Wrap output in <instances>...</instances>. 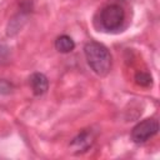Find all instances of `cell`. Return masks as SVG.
Masks as SVG:
<instances>
[{
  "label": "cell",
  "mask_w": 160,
  "mask_h": 160,
  "mask_svg": "<svg viewBox=\"0 0 160 160\" xmlns=\"http://www.w3.org/2000/svg\"><path fill=\"white\" fill-rule=\"evenodd\" d=\"M84 54L90 69L99 76H105L111 69V54L109 49L98 41H89L84 46Z\"/></svg>",
  "instance_id": "6da1fadb"
},
{
  "label": "cell",
  "mask_w": 160,
  "mask_h": 160,
  "mask_svg": "<svg viewBox=\"0 0 160 160\" xmlns=\"http://www.w3.org/2000/svg\"><path fill=\"white\" fill-rule=\"evenodd\" d=\"M125 20L124 9L118 4H110L104 6L99 12V24L100 28L105 31H116L119 30Z\"/></svg>",
  "instance_id": "7a4b0ae2"
},
{
  "label": "cell",
  "mask_w": 160,
  "mask_h": 160,
  "mask_svg": "<svg viewBox=\"0 0 160 160\" xmlns=\"http://www.w3.org/2000/svg\"><path fill=\"white\" fill-rule=\"evenodd\" d=\"M159 131V122L154 118L144 119L138 122L131 130V140L135 144H144L155 136Z\"/></svg>",
  "instance_id": "3957f363"
},
{
  "label": "cell",
  "mask_w": 160,
  "mask_h": 160,
  "mask_svg": "<svg viewBox=\"0 0 160 160\" xmlns=\"http://www.w3.org/2000/svg\"><path fill=\"white\" fill-rule=\"evenodd\" d=\"M94 142V135L91 131L89 130H82L81 132H79L71 141L70 146L74 149V151L76 152H84L86 151Z\"/></svg>",
  "instance_id": "277c9868"
},
{
  "label": "cell",
  "mask_w": 160,
  "mask_h": 160,
  "mask_svg": "<svg viewBox=\"0 0 160 160\" xmlns=\"http://www.w3.org/2000/svg\"><path fill=\"white\" fill-rule=\"evenodd\" d=\"M29 84L31 86V90H32L34 95H36V96L44 95L49 89V80L41 72H34L29 78Z\"/></svg>",
  "instance_id": "5b68a950"
},
{
  "label": "cell",
  "mask_w": 160,
  "mask_h": 160,
  "mask_svg": "<svg viewBox=\"0 0 160 160\" xmlns=\"http://www.w3.org/2000/svg\"><path fill=\"white\" fill-rule=\"evenodd\" d=\"M55 49L61 54H68L75 49V42L69 35H60L55 40Z\"/></svg>",
  "instance_id": "8992f818"
},
{
  "label": "cell",
  "mask_w": 160,
  "mask_h": 160,
  "mask_svg": "<svg viewBox=\"0 0 160 160\" xmlns=\"http://www.w3.org/2000/svg\"><path fill=\"white\" fill-rule=\"evenodd\" d=\"M135 82L142 88H148V86H151L152 84V78L149 72H145V71H139L135 74Z\"/></svg>",
  "instance_id": "52a82bcc"
},
{
  "label": "cell",
  "mask_w": 160,
  "mask_h": 160,
  "mask_svg": "<svg viewBox=\"0 0 160 160\" xmlns=\"http://www.w3.org/2000/svg\"><path fill=\"white\" fill-rule=\"evenodd\" d=\"M8 55H9V48L4 44H0V64L8 59Z\"/></svg>",
  "instance_id": "ba28073f"
}]
</instances>
